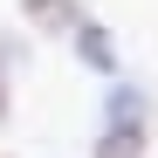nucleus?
<instances>
[{
  "mask_svg": "<svg viewBox=\"0 0 158 158\" xmlns=\"http://www.w3.org/2000/svg\"><path fill=\"white\" fill-rule=\"evenodd\" d=\"M89 158H158V103H151V89L138 83V76L103 83Z\"/></svg>",
  "mask_w": 158,
  "mask_h": 158,
  "instance_id": "f257e3e1",
  "label": "nucleus"
},
{
  "mask_svg": "<svg viewBox=\"0 0 158 158\" xmlns=\"http://www.w3.org/2000/svg\"><path fill=\"white\" fill-rule=\"evenodd\" d=\"M83 21H89L83 0H21V35H35V41H69Z\"/></svg>",
  "mask_w": 158,
  "mask_h": 158,
  "instance_id": "f03ea898",
  "label": "nucleus"
},
{
  "mask_svg": "<svg viewBox=\"0 0 158 158\" xmlns=\"http://www.w3.org/2000/svg\"><path fill=\"white\" fill-rule=\"evenodd\" d=\"M69 55L83 62V69L96 76V83H117V76H124V55H117V35L103 28L96 14H89V21H83L76 35H69Z\"/></svg>",
  "mask_w": 158,
  "mask_h": 158,
  "instance_id": "7ed1b4c3",
  "label": "nucleus"
},
{
  "mask_svg": "<svg viewBox=\"0 0 158 158\" xmlns=\"http://www.w3.org/2000/svg\"><path fill=\"white\" fill-rule=\"evenodd\" d=\"M0 62H7V69L21 76V69L35 62V41H28V35H0Z\"/></svg>",
  "mask_w": 158,
  "mask_h": 158,
  "instance_id": "20e7f679",
  "label": "nucleus"
},
{
  "mask_svg": "<svg viewBox=\"0 0 158 158\" xmlns=\"http://www.w3.org/2000/svg\"><path fill=\"white\" fill-rule=\"evenodd\" d=\"M7 124H14V69L0 62V131H7Z\"/></svg>",
  "mask_w": 158,
  "mask_h": 158,
  "instance_id": "39448f33",
  "label": "nucleus"
},
{
  "mask_svg": "<svg viewBox=\"0 0 158 158\" xmlns=\"http://www.w3.org/2000/svg\"><path fill=\"white\" fill-rule=\"evenodd\" d=\"M0 158H14V151H0Z\"/></svg>",
  "mask_w": 158,
  "mask_h": 158,
  "instance_id": "423d86ee",
  "label": "nucleus"
}]
</instances>
